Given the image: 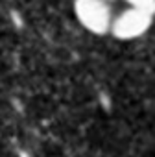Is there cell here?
Wrapping results in <instances>:
<instances>
[{
  "label": "cell",
  "mask_w": 155,
  "mask_h": 157,
  "mask_svg": "<svg viewBox=\"0 0 155 157\" xmlns=\"http://www.w3.org/2000/svg\"><path fill=\"white\" fill-rule=\"evenodd\" d=\"M74 15L87 32L93 35H107L113 21V10L107 0H74Z\"/></svg>",
  "instance_id": "cell-1"
},
{
  "label": "cell",
  "mask_w": 155,
  "mask_h": 157,
  "mask_svg": "<svg viewBox=\"0 0 155 157\" xmlns=\"http://www.w3.org/2000/svg\"><path fill=\"white\" fill-rule=\"evenodd\" d=\"M153 17L155 15H151L144 10L129 6L127 10H124L116 17H113L109 33L118 41H135L149 32V28L153 24Z\"/></svg>",
  "instance_id": "cell-2"
},
{
  "label": "cell",
  "mask_w": 155,
  "mask_h": 157,
  "mask_svg": "<svg viewBox=\"0 0 155 157\" xmlns=\"http://www.w3.org/2000/svg\"><path fill=\"white\" fill-rule=\"evenodd\" d=\"M124 2L131 8H138V10H144V11L155 15V0H124Z\"/></svg>",
  "instance_id": "cell-3"
}]
</instances>
